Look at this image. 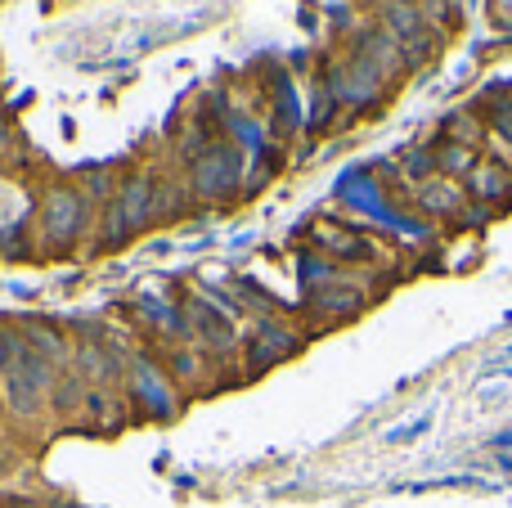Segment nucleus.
Segmentation results:
<instances>
[{
	"label": "nucleus",
	"mask_w": 512,
	"mask_h": 508,
	"mask_svg": "<svg viewBox=\"0 0 512 508\" xmlns=\"http://www.w3.org/2000/svg\"><path fill=\"white\" fill-rule=\"evenodd\" d=\"M391 23H396L400 32H418V9L405 5V0H396V5H391Z\"/></svg>",
	"instance_id": "nucleus-1"
}]
</instances>
